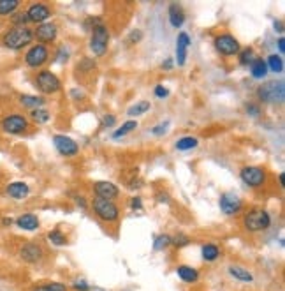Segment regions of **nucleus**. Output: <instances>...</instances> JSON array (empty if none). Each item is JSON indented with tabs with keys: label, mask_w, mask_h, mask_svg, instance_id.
Segmentation results:
<instances>
[{
	"label": "nucleus",
	"mask_w": 285,
	"mask_h": 291,
	"mask_svg": "<svg viewBox=\"0 0 285 291\" xmlns=\"http://www.w3.org/2000/svg\"><path fill=\"white\" fill-rule=\"evenodd\" d=\"M269 226H271V216L264 208H252L243 216V228L248 233L266 231Z\"/></svg>",
	"instance_id": "1"
},
{
	"label": "nucleus",
	"mask_w": 285,
	"mask_h": 291,
	"mask_svg": "<svg viewBox=\"0 0 285 291\" xmlns=\"http://www.w3.org/2000/svg\"><path fill=\"white\" fill-rule=\"evenodd\" d=\"M34 41V30L30 27H13L6 36L2 37V43L9 49H21Z\"/></svg>",
	"instance_id": "2"
},
{
	"label": "nucleus",
	"mask_w": 285,
	"mask_h": 291,
	"mask_svg": "<svg viewBox=\"0 0 285 291\" xmlns=\"http://www.w3.org/2000/svg\"><path fill=\"white\" fill-rule=\"evenodd\" d=\"M94 214L104 223H117L120 219V206L111 200H102V198H94L92 201Z\"/></svg>",
	"instance_id": "3"
},
{
	"label": "nucleus",
	"mask_w": 285,
	"mask_h": 291,
	"mask_svg": "<svg viewBox=\"0 0 285 291\" xmlns=\"http://www.w3.org/2000/svg\"><path fill=\"white\" fill-rule=\"evenodd\" d=\"M92 36H90V49L94 53V57H104L107 51V44H109V30L107 27L101 23L97 25L95 29L90 30Z\"/></svg>",
	"instance_id": "4"
},
{
	"label": "nucleus",
	"mask_w": 285,
	"mask_h": 291,
	"mask_svg": "<svg viewBox=\"0 0 285 291\" xmlns=\"http://www.w3.org/2000/svg\"><path fill=\"white\" fill-rule=\"evenodd\" d=\"M34 83H36V89L46 95L56 94V92L62 90L60 78L51 71H39L36 76V80H34Z\"/></svg>",
	"instance_id": "5"
},
{
	"label": "nucleus",
	"mask_w": 285,
	"mask_h": 291,
	"mask_svg": "<svg viewBox=\"0 0 285 291\" xmlns=\"http://www.w3.org/2000/svg\"><path fill=\"white\" fill-rule=\"evenodd\" d=\"M240 178L241 182L252 187V189H261V187L266 186L268 173H266L263 166H243L240 170Z\"/></svg>",
	"instance_id": "6"
},
{
	"label": "nucleus",
	"mask_w": 285,
	"mask_h": 291,
	"mask_svg": "<svg viewBox=\"0 0 285 291\" xmlns=\"http://www.w3.org/2000/svg\"><path fill=\"white\" fill-rule=\"evenodd\" d=\"M257 95L263 102H271V104H276V102H283L285 97V85L283 82H268L266 85H261L259 90H257Z\"/></svg>",
	"instance_id": "7"
},
{
	"label": "nucleus",
	"mask_w": 285,
	"mask_h": 291,
	"mask_svg": "<svg viewBox=\"0 0 285 291\" xmlns=\"http://www.w3.org/2000/svg\"><path fill=\"white\" fill-rule=\"evenodd\" d=\"M30 127L28 124V118L23 117L20 113H13V115H7L2 122H0V129L7 135H23L26 133Z\"/></svg>",
	"instance_id": "8"
},
{
	"label": "nucleus",
	"mask_w": 285,
	"mask_h": 291,
	"mask_svg": "<svg viewBox=\"0 0 285 291\" xmlns=\"http://www.w3.org/2000/svg\"><path fill=\"white\" fill-rule=\"evenodd\" d=\"M215 49L224 57H234L241 51V46L233 34H220L215 37Z\"/></svg>",
	"instance_id": "9"
},
{
	"label": "nucleus",
	"mask_w": 285,
	"mask_h": 291,
	"mask_svg": "<svg viewBox=\"0 0 285 291\" xmlns=\"http://www.w3.org/2000/svg\"><path fill=\"white\" fill-rule=\"evenodd\" d=\"M49 60V49L48 46L42 44H34L28 48V51L25 53V64L30 69H39L44 66Z\"/></svg>",
	"instance_id": "10"
},
{
	"label": "nucleus",
	"mask_w": 285,
	"mask_h": 291,
	"mask_svg": "<svg viewBox=\"0 0 285 291\" xmlns=\"http://www.w3.org/2000/svg\"><path fill=\"white\" fill-rule=\"evenodd\" d=\"M25 13H26V18H28V23H37V25H41V23H46L51 18L53 9L44 2H34L30 4Z\"/></svg>",
	"instance_id": "11"
},
{
	"label": "nucleus",
	"mask_w": 285,
	"mask_h": 291,
	"mask_svg": "<svg viewBox=\"0 0 285 291\" xmlns=\"http://www.w3.org/2000/svg\"><path fill=\"white\" fill-rule=\"evenodd\" d=\"M56 36H59V27L51 21L41 23V25H37V29L34 30V39H37V43L42 46L55 43Z\"/></svg>",
	"instance_id": "12"
},
{
	"label": "nucleus",
	"mask_w": 285,
	"mask_h": 291,
	"mask_svg": "<svg viewBox=\"0 0 285 291\" xmlns=\"http://www.w3.org/2000/svg\"><path fill=\"white\" fill-rule=\"evenodd\" d=\"M220 210L225 216H238L243 210V200L234 193H224L218 200Z\"/></svg>",
	"instance_id": "13"
},
{
	"label": "nucleus",
	"mask_w": 285,
	"mask_h": 291,
	"mask_svg": "<svg viewBox=\"0 0 285 291\" xmlns=\"http://www.w3.org/2000/svg\"><path fill=\"white\" fill-rule=\"evenodd\" d=\"M53 145H55L56 152L64 157H74L79 154V145L76 143L72 138L65 135H55L53 136Z\"/></svg>",
	"instance_id": "14"
},
{
	"label": "nucleus",
	"mask_w": 285,
	"mask_h": 291,
	"mask_svg": "<svg viewBox=\"0 0 285 291\" xmlns=\"http://www.w3.org/2000/svg\"><path fill=\"white\" fill-rule=\"evenodd\" d=\"M20 258L25 263H39L42 258H44V249H42L37 242H25L20 247Z\"/></svg>",
	"instance_id": "15"
},
{
	"label": "nucleus",
	"mask_w": 285,
	"mask_h": 291,
	"mask_svg": "<svg viewBox=\"0 0 285 291\" xmlns=\"http://www.w3.org/2000/svg\"><path fill=\"white\" fill-rule=\"evenodd\" d=\"M94 193L97 198H102V200H111L115 201L118 196H120V189H118L117 183L113 182H106V180H99V182L94 183Z\"/></svg>",
	"instance_id": "16"
},
{
	"label": "nucleus",
	"mask_w": 285,
	"mask_h": 291,
	"mask_svg": "<svg viewBox=\"0 0 285 291\" xmlns=\"http://www.w3.org/2000/svg\"><path fill=\"white\" fill-rule=\"evenodd\" d=\"M188 48H190V36L187 32H180L176 37V66L183 67L187 62Z\"/></svg>",
	"instance_id": "17"
},
{
	"label": "nucleus",
	"mask_w": 285,
	"mask_h": 291,
	"mask_svg": "<svg viewBox=\"0 0 285 291\" xmlns=\"http://www.w3.org/2000/svg\"><path fill=\"white\" fill-rule=\"evenodd\" d=\"M6 193L9 194L13 200L21 201L30 194V187H28V183L20 182V180H18V182H11L9 186L6 187Z\"/></svg>",
	"instance_id": "18"
},
{
	"label": "nucleus",
	"mask_w": 285,
	"mask_h": 291,
	"mask_svg": "<svg viewBox=\"0 0 285 291\" xmlns=\"http://www.w3.org/2000/svg\"><path fill=\"white\" fill-rule=\"evenodd\" d=\"M227 272H229L231 277H233L234 281H238V282H245V284H250V282H253L252 272L246 269V267H241V265H229V267H227Z\"/></svg>",
	"instance_id": "19"
},
{
	"label": "nucleus",
	"mask_w": 285,
	"mask_h": 291,
	"mask_svg": "<svg viewBox=\"0 0 285 291\" xmlns=\"http://www.w3.org/2000/svg\"><path fill=\"white\" fill-rule=\"evenodd\" d=\"M176 275L187 284H195L199 281V270L190 265H178L176 267Z\"/></svg>",
	"instance_id": "20"
},
{
	"label": "nucleus",
	"mask_w": 285,
	"mask_h": 291,
	"mask_svg": "<svg viewBox=\"0 0 285 291\" xmlns=\"http://www.w3.org/2000/svg\"><path fill=\"white\" fill-rule=\"evenodd\" d=\"M16 226L23 231H36V229H39V217L36 216V214H23L16 219Z\"/></svg>",
	"instance_id": "21"
},
{
	"label": "nucleus",
	"mask_w": 285,
	"mask_h": 291,
	"mask_svg": "<svg viewBox=\"0 0 285 291\" xmlns=\"http://www.w3.org/2000/svg\"><path fill=\"white\" fill-rule=\"evenodd\" d=\"M169 23H171L173 29H182V25L185 23V11L180 4H171L169 6Z\"/></svg>",
	"instance_id": "22"
},
{
	"label": "nucleus",
	"mask_w": 285,
	"mask_h": 291,
	"mask_svg": "<svg viewBox=\"0 0 285 291\" xmlns=\"http://www.w3.org/2000/svg\"><path fill=\"white\" fill-rule=\"evenodd\" d=\"M248 67H250V74H252V78L264 80L266 76H268V66H266V60L259 59V57H255Z\"/></svg>",
	"instance_id": "23"
},
{
	"label": "nucleus",
	"mask_w": 285,
	"mask_h": 291,
	"mask_svg": "<svg viewBox=\"0 0 285 291\" xmlns=\"http://www.w3.org/2000/svg\"><path fill=\"white\" fill-rule=\"evenodd\" d=\"M220 247L217 246V244H211V242H208V244H204L203 249H201V254H203V259L204 261H208V263H213V261H217L218 258H220Z\"/></svg>",
	"instance_id": "24"
},
{
	"label": "nucleus",
	"mask_w": 285,
	"mask_h": 291,
	"mask_svg": "<svg viewBox=\"0 0 285 291\" xmlns=\"http://www.w3.org/2000/svg\"><path fill=\"white\" fill-rule=\"evenodd\" d=\"M136 127H137V120H127V122H123L120 127L115 129L113 135H111V138H113V140H120V138H125L127 135H130L132 131H136Z\"/></svg>",
	"instance_id": "25"
},
{
	"label": "nucleus",
	"mask_w": 285,
	"mask_h": 291,
	"mask_svg": "<svg viewBox=\"0 0 285 291\" xmlns=\"http://www.w3.org/2000/svg\"><path fill=\"white\" fill-rule=\"evenodd\" d=\"M20 104L25 106V108H30L32 110H37V108H42L44 106V99L39 97V95H20Z\"/></svg>",
	"instance_id": "26"
},
{
	"label": "nucleus",
	"mask_w": 285,
	"mask_h": 291,
	"mask_svg": "<svg viewBox=\"0 0 285 291\" xmlns=\"http://www.w3.org/2000/svg\"><path fill=\"white\" fill-rule=\"evenodd\" d=\"M197 145H199V140L195 136H183L175 143V148L180 152H188V150H192V148L197 147Z\"/></svg>",
	"instance_id": "27"
},
{
	"label": "nucleus",
	"mask_w": 285,
	"mask_h": 291,
	"mask_svg": "<svg viewBox=\"0 0 285 291\" xmlns=\"http://www.w3.org/2000/svg\"><path fill=\"white\" fill-rule=\"evenodd\" d=\"M266 66H268V72H276V74H280V72H283V60L280 55H276V53H271V55H268V60H266Z\"/></svg>",
	"instance_id": "28"
},
{
	"label": "nucleus",
	"mask_w": 285,
	"mask_h": 291,
	"mask_svg": "<svg viewBox=\"0 0 285 291\" xmlns=\"http://www.w3.org/2000/svg\"><path fill=\"white\" fill-rule=\"evenodd\" d=\"M48 240L53 244V246H56V247L67 246V235H65V233L62 231V229H59V228L51 229V231L48 233Z\"/></svg>",
	"instance_id": "29"
},
{
	"label": "nucleus",
	"mask_w": 285,
	"mask_h": 291,
	"mask_svg": "<svg viewBox=\"0 0 285 291\" xmlns=\"http://www.w3.org/2000/svg\"><path fill=\"white\" fill-rule=\"evenodd\" d=\"M150 108H152L150 101H137L136 104L130 106V108L127 110V115H129V117H141V115L148 113Z\"/></svg>",
	"instance_id": "30"
},
{
	"label": "nucleus",
	"mask_w": 285,
	"mask_h": 291,
	"mask_svg": "<svg viewBox=\"0 0 285 291\" xmlns=\"http://www.w3.org/2000/svg\"><path fill=\"white\" fill-rule=\"evenodd\" d=\"M20 7L18 0H0V16H11L14 14Z\"/></svg>",
	"instance_id": "31"
},
{
	"label": "nucleus",
	"mask_w": 285,
	"mask_h": 291,
	"mask_svg": "<svg viewBox=\"0 0 285 291\" xmlns=\"http://www.w3.org/2000/svg\"><path fill=\"white\" fill-rule=\"evenodd\" d=\"M32 291H67V286L64 282H44V284H37L34 286Z\"/></svg>",
	"instance_id": "32"
},
{
	"label": "nucleus",
	"mask_w": 285,
	"mask_h": 291,
	"mask_svg": "<svg viewBox=\"0 0 285 291\" xmlns=\"http://www.w3.org/2000/svg\"><path fill=\"white\" fill-rule=\"evenodd\" d=\"M30 118H32L36 124H46V122H49V118H51V113L44 108H37L30 112Z\"/></svg>",
	"instance_id": "33"
},
{
	"label": "nucleus",
	"mask_w": 285,
	"mask_h": 291,
	"mask_svg": "<svg viewBox=\"0 0 285 291\" xmlns=\"http://www.w3.org/2000/svg\"><path fill=\"white\" fill-rule=\"evenodd\" d=\"M169 246H171V235H165V233L157 235L155 240H153V249H155V251H164V249H167Z\"/></svg>",
	"instance_id": "34"
},
{
	"label": "nucleus",
	"mask_w": 285,
	"mask_h": 291,
	"mask_svg": "<svg viewBox=\"0 0 285 291\" xmlns=\"http://www.w3.org/2000/svg\"><path fill=\"white\" fill-rule=\"evenodd\" d=\"M11 23L14 27H28V18H26L25 11H18V13L11 14Z\"/></svg>",
	"instance_id": "35"
},
{
	"label": "nucleus",
	"mask_w": 285,
	"mask_h": 291,
	"mask_svg": "<svg viewBox=\"0 0 285 291\" xmlns=\"http://www.w3.org/2000/svg\"><path fill=\"white\" fill-rule=\"evenodd\" d=\"M238 55H240V64H241V66H250V64H252V60L255 59V53H253L252 48L241 49Z\"/></svg>",
	"instance_id": "36"
},
{
	"label": "nucleus",
	"mask_w": 285,
	"mask_h": 291,
	"mask_svg": "<svg viewBox=\"0 0 285 291\" xmlns=\"http://www.w3.org/2000/svg\"><path fill=\"white\" fill-rule=\"evenodd\" d=\"M188 244H190V236L185 235V233H178V235L171 236V246H175V247H178V249L188 246Z\"/></svg>",
	"instance_id": "37"
},
{
	"label": "nucleus",
	"mask_w": 285,
	"mask_h": 291,
	"mask_svg": "<svg viewBox=\"0 0 285 291\" xmlns=\"http://www.w3.org/2000/svg\"><path fill=\"white\" fill-rule=\"evenodd\" d=\"M167 129H169V120L160 122V124H157L155 127L152 129V135H155V136H164L165 133H167Z\"/></svg>",
	"instance_id": "38"
},
{
	"label": "nucleus",
	"mask_w": 285,
	"mask_h": 291,
	"mask_svg": "<svg viewBox=\"0 0 285 291\" xmlns=\"http://www.w3.org/2000/svg\"><path fill=\"white\" fill-rule=\"evenodd\" d=\"M141 39H142L141 30H132V32L129 34V37H127V43H129V44H137Z\"/></svg>",
	"instance_id": "39"
},
{
	"label": "nucleus",
	"mask_w": 285,
	"mask_h": 291,
	"mask_svg": "<svg viewBox=\"0 0 285 291\" xmlns=\"http://www.w3.org/2000/svg\"><path fill=\"white\" fill-rule=\"evenodd\" d=\"M72 288H74L76 291H90V289H92L90 284H88V282L84 281V279H78V281H76L74 284H72Z\"/></svg>",
	"instance_id": "40"
},
{
	"label": "nucleus",
	"mask_w": 285,
	"mask_h": 291,
	"mask_svg": "<svg viewBox=\"0 0 285 291\" xmlns=\"http://www.w3.org/2000/svg\"><path fill=\"white\" fill-rule=\"evenodd\" d=\"M115 124H117V117H115V115H111V113L104 115V118H102V127H113Z\"/></svg>",
	"instance_id": "41"
},
{
	"label": "nucleus",
	"mask_w": 285,
	"mask_h": 291,
	"mask_svg": "<svg viewBox=\"0 0 285 291\" xmlns=\"http://www.w3.org/2000/svg\"><path fill=\"white\" fill-rule=\"evenodd\" d=\"M246 113H248L250 117H259V115H261V108H259V104H253V102H250V104H246Z\"/></svg>",
	"instance_id": "42"
},
{
	"label": "nucleus",
	"mask_w": 285,
	"mask_h": 291,
	"mask_svg": "<svg viewBox=\"0 0 285 291\" xmlns=\"http://www.w3.org/2000/svg\"><path fill=\"white\" fill-rule=\"evenodd\" d=\"M153 94H155V97H159V99H165L169 95V90L162 85H157L155 90H153Z\"/></svg>",
	"instance_id": "43"
},
{
	"label": "nucleus",
	"mask_w": 285,
	"mask_h": 291,
	"mask_svg": "<svg viewBox=\"0 0 285 291\" xmlns=\"http://www.w3.org/2000/svg\"><path fill=\"white\" fill-rule=\"evenodd\" d=\"M56 57H59V59H56V62L64 64V62H67V60H69V51L65 48H60L59 53H56Z\"/></svg>",
	"instance_id": "44"
},
{
	"label": "nucleus",
	"mask_w": 285,
	"mask_h": 291,
	"mask_svg": "<svg viewBox=\"0 0 285 291\" xmlns=\"http://www.w3.org/2000/svg\"><path fill=\"white\" fill-rule=\"evenodd\" d=\"M130 208H132V210H142V200L139 196H134L132 200H130Z\"/></svg>",
	"instance_id": "45"
},
{
	"label": "nucleus",
	"mask_w": 285,
	"mask_h": 291,
	"mask_svg": "<svg viewBox=\"0 0 285 291\" xmlns=\"http://www.w3.org/2000/svg\"><path fill=\"white\" fill-rule=\"evenodd\" d=\"M157 201L165 203V205H167V203H171V198H169L167 193H162V191H160V193H157Z\"/></svg>",
	"instance_id": "46"
},
{
	"label": "nucleus",
	"mask_w": 285,
	"mask_h": 291,
	"mask_svg": "<svg viewBox=\"0 0 285 291\" xmlns=\"http://www.w3.org/2000/svg\"><path fill=\"white\" fill-rule=\"evenodd\" d=\"M175 67V62H173V59H165L162 62V69L164 71H171V69Z\"/></svg>",
	"instance_id": "47"
},
{
	"label": "nucleus",
	"mask_w": 285,
	"mask_h": 291,
	"mask_svg": "<svg viewBox=\"0 0 285 291\" xmlns=\"http://www.w3.org/2000/svg\"><path fill=\"white\" fill-rule=\"evenodd\" d=\"M76 203H78L79 206L84 210V208H88V205H87V200H84V196H76Z\"/></svg>",
	"instance_id": "48"
},
{
	"label": "nucleus",
	"mask_w": 285,
	"mask_h": 291,
	"mask_svg": "<svg viewBox=\"0 0 285 291\" xmlns=\"http://www.w3.org/2000/svg\"><path fill=\"white\" fill-rule=\"evenodd\" d=\"M278 49H280V57L285 53V41H283V37H280L278 39Z\"/></svg>",
	"instance_id": "49"
},
{
	"label": "nucleus",
	"mask_w": 285,
	"mask_h": 291,
	"mask_svg": "<svg viewBox=\"0 0 285 291\" xmlns=\"http://www.w3.org/2000/svg\"><path fill=\"white\" fill-rule=\"evenodd\" d=\"M273 27H275V32H278V34H282V32H283L282 21H275V23H273Z\"/></svg>",
	"instance_id": "50"
},
{
	"label": "nucleus",
	"mask_w": 285,
	"mask_h": 291,
	"mask_svg": "<svg viewBox=\"0 0 285 291\" xmlns=\"http://www.w3.org/2000/svg\"><path fill=\"white\" fill-rule=\"evenodd\" d=\"M2 223L6 224V226H11V224H13V221H11V219H4Z\"/></svg>",
	"instance_id": "51"
},
{
	"label": "nucleus",
	"mask_w": 285,
	"mask_h": 291,
	"mask_svg": "<svg viewBox=\"0 0 285 291\" xmlns=\"http://www.w3.org/2000/svg\"><path fill=\"white\" fill-rule=\"evenodd\" d=\"M278 180H280V187H283V173H280Z\"/></svg>",
	"instance_id": "52"
}]
</instances>
